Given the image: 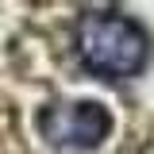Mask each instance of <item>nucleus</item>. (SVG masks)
<instances>
[{
    "label": "nucleus",
    "mask_w": 154,
    "mask_h": 154,
    "mask_svg": "<svg viewBox=\"0 0 154 154\" xmlns=\"http://www.w3.org/2000/svg\"><path fill=\"white\" fill-rule=\"evenodd\" d=\"M38 127L62 150H96L112 131V116L96 100H58L42 112Z\"/></svg>",
    "instance_id": "obj_2"
},
{
    "label": "nucleus",
    "mask_w": 154,
    "mask_h": 154,
    "mask_svg": "<svg viewBox=\"0 0 154 154\" xmlns=\"http://www.w3.org/2000/svg\"><path fill=\"white\" fill-rule=\"evenodd\" d=\"M77 58L96 77H135L150 58V38L131 16L96 8L77 23Z\"/></svg>",
    "instance_id": "obj_1"
}]
</instances>
